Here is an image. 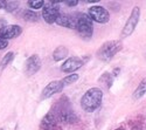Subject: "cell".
<instances>
[{
  "mask_svg": "<svg viewBox=\"0 0 146 130\" xmlns=\"http://www.w3.org/2000/svg\"><path fill=\"white\" fill-rule=\"evenodd\" d=\"M78 80V74H70L68 76H66L63 80H61L62 81V83L63 86H69V85H72V83H75V82Z\"/></svg>",
  "mask_w": 146,
  "mask_h": 130,
  "instance_id": "17",
  "label": "cell"
},
{
  "mask_svg": "<svg viewBox=\"0 0 146 130\" xmlns=\"http://www.w3.org/2000/svg\"><path fill=\"white\" fill-rule=\"evenodd\" d=\"M42 8V18L47 23H54L60 15V9L56 1H47Z\"/></svg>",
  "mask_w": 146,
  "mask_h": 130,
  "instance_id": "6",
  "label": "cell"
},
{
  "mask_svg": "<svg viewBox=\"0 0 146 130\" xmlns=\"http://www.w3.org/2000/svg\"><path fill=\"white\" fill-rule=\"evenodd\" d=\"M77 19V31L83 38H91L94 33V26H92V20L89 18L86 13H78L76 15Z\"/></svg>",
  "mask_w": 146,
  "mask_h": 130,
  "instance_id": "4",
  "label": "cell"
},
{
  "mask_svg": "<svg viewBox=\"0 0 146 130\" xmlns=\"http://www.w3.org/2000/svg\"><path fill=\"white\" fill-rule=\"evenodd\" d=\"M19 3L18 1H5V9L7 12H13L15 8H18Z\"/></svg>",
  "mask_w": 146,
  "mask_h": 130,
  "instance_id": "19",
  "label": "cell"
},
{
  "mask_svg": "<svg viewBox=\"0 0 146 130\" xmlns=\"http://www.w3.org/2000/svg\"><path fill=\"white\" fill-rule=\"evenodd\" d=\"M28 6L33 9H39V8H43L44 6V1H42V0H39V1H33V0H31V1H28Z\"/></svg>",
  "mask_w": 146,
  "mask_h": 130,
  "instance_id": "20",
  "label": "cell"
},
{
  "mask_svg": "<svg viewBox=\"0 0 146 130\" xmlns=\"http://www.w3.org/2000/svg\"><path fill=\"white\" fill-rule=\"evenodd\" d=\"M22 29L19 25H7L0 28V38H3L5 40L8 39H14L21 34Z\"/></svg>",
  "mask_w": 146,
  "mask_h": 130,
  "instance_id": "11",
  "label": "cell"
},
{
  "mask_svg": "<svg viewBox=\"0 0 146 130\" xmlns=\"http://www.w3.org/2000/svg\"><path fill=\"white\" fill-rule=\"evenodd\" d=\"M84 61L78 56H71L63 62V65L61 66V70L63 73H74L77 69H80L83 66Z\"/></svg>",
  "mask_w": 146,
  "mask_h": 130,
  "instance_id": "8",
  "label": "cell"
},
{
  "mask_svg": "<svg viewBox=\"0 0 146 130\" xmlns=\"http://www.w3.org/2000/svg\"><path fill=\"white\" fill-rule=\"evenodd\" d=\"M41 59L39 55L33 54L28 57V60L26 61V66H25V70H26V74L28 75H34L35 73H38L40 68H41Z\"/></svg>",
  "mask_w": 146,
  "mask_h": 130,
  "instance_id": "10",
  "label": "cell"
},
{
  "mask_svg": "<svg viewBox=\"0 0 146 130\" xmlns=\"http://www.w3.org/2000/svg\"><path fill=\"white\" fill-rule=\"evenodd\" d=\"M139 19H140V8L138 6H135L131 12L130 17H129V19L125 22V26H124L123 31H121V38H127L135 32L138 22H139Z\"/></svg>",
  "mask_w": 146,
  "mask_h": 130,
  "instance_id": "5",
  "label": "cell"
},
{
  "mask_svg": "<svg viewBox=\"0 0 146 130\" xmlns=\"http://www.w3.org/2000/svg\"><path fill=\"white\" fill-rule=\"evenodd\" d=\"M145 94H146V77L140 81V83L138 85L137 89L135 90V93H133V100L141 99Z\"/></svg>",
  "mask_w": 146,
  "mask_h": 130,
  "instance_id": "14",
  "label": "cell"
},
{
  "mask_svg": "<svg viewBox=\"0 0 146 130\" xmlns=\"http://www.w3.org/2000/svg\"><path fill=\"white\" fill-rule=\"evenodd\" d=\"M7 46H8V41L5 40V39H3V38H0V51L5 49Z\"/></svg>",
  "mask_w": 146,
  "mask_h": 130,
  "instance_id": "21",
  "label": "cell"
},
{
  "mask_svg": "<svg viewBox=\"0 0 146 130\" xmlns=\"http://www.w3.org/2000/svg\"><path fill=\"white\" fill-rule=\"evenodd\" d=\"M14 59V53L13 52H8L4 57H3V60H1V67L5 68L7 65H9L12 62V60Z\"/></svg>",
  "mask_w": 146,
  "mask_h": 130,
  "instance_id": "18",
  "label": "cell"
},
{
  "mask_svg": "<svg viewBox=\"0 0 146 130\" xmlns=\"http://www.w3.org/2000/svg\"><path fill=\"white\" fill-rule=\"evenodd\" d=\"M58 102V105L56 108V113H54L57 117V120L63 122V123H67V124H74L78 121V117L77 115L74 113V110H72L70 108V105L68 103V100L64 99V102H62V99H61Z\"/></svg>",
  "mask_w": 146,
  "mask_h": 130,
  "instance_id": "3",
  "label": "cell"
},
{
  "mask_svg": "<svg viewBox=\"0 0 146 130\" xmlns=\"http://www.w3.org/2000/svg\"><path fill=\"white\" fill-rule=\"evenodd\" d=\"M57 25L63 26L70 29H76L77 28V19L76 15H71V14H60L58 18L55 21Z\"/></svg>",
  "mask_w": 146,
  "mask_h": 130,
  "instance_id": "12",
  "label": "cell"
},
{
  "mask_svg": "<svg viewBox=\"0 0 146 130\" xmlns=\"http://www.w3.org/2000/svg\"><path fill=\"white\" fill-rule=\"evenodd\" d=\"M0 8H5V1H0Z\"/></svg>",
  "mask_w": 146,
  "mask_h": 130,
  "instance_id": "24",
  "label": "cell"
},
{
  "mask_svg": "<svg viewBox=\"0 0 146 130\" xmlns=\"http://www.w3.org/2000/svg\"><path fill=\"white\" fill-rule=\"evenodd\" d=\"M88 15L92 21H96L98 23H106L110 20V14L109 12L102 7V6H92L89 8Z\"/></svg>",
  "mask_w": 146,
  "mask_h": 130,
  "instance_id": "7",
  "label": "cell"
},
{
  "mask_svg": "<svg viewBox=\"0 0 146 130\" xmlns=\"http://www.w3.org/2000/svg\"><path fill=\"white\" fill-rule=\"evenodd\" d=\"M77 4H78L77 0H75V1H66V5L67 6H70V7H75Z\"/></svg>",
  "mask_w": 146,
  "mask_h": 130,
  "instance_id": "22",
  "label": "cell"
},
{
  "mask_svg": "<svg viewBox=\"0 0 146 130\" xmlns=\"http://www.w3.org/2000/svg\"><path fill=\"white\" fill-rule=\"evenodd\" d=\"M132 130H144V128L140 124H135L132 123Z\"/></svg>",
  "mask_w": 146,
  "mask_h": 130,
  "instance_id": "23",
  "label": "cell"
},
{
  "mask_svg": "<svg viewBox=\"0 0 146 130\" xmlns=\"http://www.w3.org/2000/svg\"><path fill=\"white\" fill-rule=\"evenodd\" d=\"M57 123L58 120L56 115L50 111L48 113L41 121V130H56L57 129Z\"/></svg>",
  "mask_w": 146,
  "mask_h": 130,
  "instance_id": "13",
  "label": "cell"
},
{
  "mask_svg": "<svg viewBox=\"0 0 146 130\" xmlns=\"http://www.w3.org/2000/svg\"><path fill=\"white\" fill-rule=\"evenodd\" d=\"M121 48H123V43L119 40L106 41L100 47V49L97 51L96 55L101 61L108 62V61H110Z\"/></svg>",
  "mask_w": 146,
  "mask_h": 130,
  "instance_id": "2",
  "label": "cell"
},
{
  "mask_svg": "<svg viewBox=\"0 0 146 130\" xmlns=\"http://www.w3.org/2000/svg\"><path fill=\"white\" fill-rule=\"evenodd\" d=\"M103 101V91L100 88H90L84 93V95L81 99V107L87 113H94L97 110Z\"/></svg>",
  "mask_w": 146,
  "mask_h": 130,
  "instance_id": "1",
  "label": "cell"
},
{
  "mask_svg": "<svg viewBox=\"0 0 146 130\" xmlns=\"http://www.w3.org/2000/svg\"><path fill=\"white\" fill-rule=\"evenodd\" d=\"M116 130H125V129H123V128H118V129H116Z\"/></svg>",
  "mask_w": 146,
  "mask_h": 130,
  "instance_id": "25",
  "label": "cell"
},
{
  "mask_svg": "<svg viewBox=\"0 0 146 130\" xmlns=\"http://www.w3.org/2000/svg\"><path fill=\"white\" fill-rule=\"evenodd\" d=\"M23 19L28 22H36V21H39V15L36 14L34 11L27 9L23 12Z\"/></svg>",
  "mask_w": 146,
  "mask_h": 130,
  "instance_id": "16",
  "label": "cell"
},
{
  "mask_svg": "<svg viewBox=\"0 0 146 130\" xmlns=\"http://www.w3.org/2000/svg\"><path fill=\"white\" fill-rule=\"evenodd\" d=\"M64 88L62 81H52L50 83H48L43 90H42V94H41V97L42 99H49L52 97L53 95H55V94L62 91V89Z\"/></svg>",
  "mask_w": 146,
  "mask_h": 130,
  "instance_id": "9",
  "label": "cell"
},
{
  "mask_svg": "<svg viewBox=\"0 0 146 130\" xmlns=\"http://www.w3.org/2000/svg\"><path fill=\"white\" fill-rule=\"evenodd\" d=\"M67 55H68V49L66 48L64 46H58L53 53V57H54L55 61L63 60V59L67 57Z\"/></svg>",
  "mask_w": 146,
  "mask_h": 130,
  "instance_id": "15",
  "label": "cell"
}]
</instances>
